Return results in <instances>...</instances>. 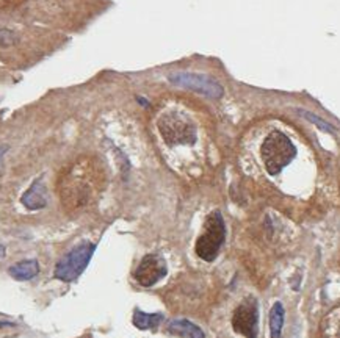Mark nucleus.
Listing matches in <instances>:
<instances>
[{
    "label": "nucleus",
    "mask_w": 340,
    "mask_h": 338,
    "mask_svg": "<svg viewBox=\"0 0 340 338\" xmlns=\"http://www.w3.org/2000/svg\"><path fill=\"white\" fill-rule=\"evenodd\" d=\"M21 202L28 210H39L47 205V196H45V187L41 179H36L21 197Z\"/></svg>",
    "instance_id": "obj_8"
},
{
    "label": "nucleus",
    "mask_w": 340,
    "mask_h": 338,
    "mask_svg": "<svg viewBox=\"0 0 340 338\" xmlns=\"http://www.w3.org/2000/svg\"><path fill=\"white\" fill-rule=\"evenodd\" d=\"M260 153L268 174L276 176L297 157V147L293 146L287 135L279 130H274L265 138Z\"/></svg>",
    "instance_id": "obj_2"
},
{
    "label": "nucleus",
    "mask_w": 340,
    "mask_h": 338,
    "mask_svg": "<svg viewBox=\"0 0 340 338\" xmlns=\"http://www.w3.org/2000/svg\"><path fill=\"white\" fill-rule=\"evenodd\" d=\"M159 132L163 141L169 146H183L196 143V126L190 116L182 111L171 110L163 113L157 121Z\"/></svg>",
    "instance_id": "obj_1"
},
{
    "label": "nucleus",
    "mask_w": 340,
    "mask_h": 338,
    "mask_svg": "<svg viewBox=\"0 0 340 338\" xmlns=\"http://www.w3.org/2000/svg\"><path fill=\"white\" fill-rule=\"evenodd\" d=\"M232 327L245 338H257L259 335V307L253 296L245 298L232 315Z\"/></svg>",
    "instance_id": "obj_6"
},
{
    "label": "nucleus",
    "mask_w": 340,
    "mask_h": 338,
    "mask_svg": "<svg viewBox=\"0 0 340 338\" xmlns=\"http://www.w3.org/2000/svg\"><path fill=\"white\" fill-rule=\"evenodd\" d=\"M4 255H5V248H4L2 244H0V257H4Z\"/></svg>",
    "instance_id": "obj_16"
},
{
    "label": "nucleus",
    "mask_w": 340,
    "mask_h": 338,
    "mask_svg": "<svg viewBox=\"0 0 340 338\" xmlns=\"http://www.w3.org/2000/svg\"><path fill=\"white\" fill-rule=\"evenodd\" d=\"M39 272V263L38 260L32 258V260H22V262L13 265L8 268V274L14 280L19 282H25V280H32L33 277H36Z\"/></svg>",
    "instance_id": "obj_10"
},
{
    "label": "nucleus",
    "mask_w": 340,
    "mask_h": 338,
    "mask_svg": "<svg viewBox=\"0 0 340 338\" xmlns=\"http://www.w3.org/2000/svg\"><path fill=\"white\" fill-rule=\"evenodd\" d=\"M168 332L182 338H207L203 329L188 319H171L166 326Z\"/></svg>",
    "instance_id": "obj_9"
},
{
    "label": "nucleus",
    "mask_w": 340,
    "mask_h": 338,
    "mask_svg": "<svg viewBox=\"0 0 340 338\" xmlns=\"http://www.w3.org/2000/svg\"><path fill=\"white\" fill-rule=\"evenodd\" d=\"M163 315L162 313H146L141 310H135L132 316V322L136 329L140 330H149V329H157L163 322Z\"/></svg>",
    "instance_id": "obj_11"
},
{
    "label": "nucleus",
    "mask_w": 340,
    "mask_h": 338,
    "mask_svg": "<svg viewBox=\"0 0 340 338\" xmlns=\"http://www.w3.org/2000/svg\"><path fill=\"white\" fill-rule=\"evenodd\" d=\"M303 116L306 118V119H309L311 122H314L315 126H318L321 130H324V132H329V133H334V127L331 126V124H328V122H324L323 119H320L318 116H314L312 113H307V111H303Z\"/></svg>",
    "instance_id": "obj_13"
},
{
    "label": "nucleus",
    "mask_w": 340,
    "mask_h": 338,
    "mask_svg": "<svg viewBox=\"0 0 340 338\" xmlns=\"http://www.w3.org/2000/svg\"><path fill=\"white\" fill-rule=\"evenodd\" d=\"M94 251L96 244L89 241H83L79 246H75L63 258L58 260L54 271V277L63 282H74L75 279H79L82 272L86 269Z\"/></svg>",
    "instance_id": "obj_4"
},
{
    "label": "nucleus",
    "mask_w": 340,
    "mask_h": 338,
    "mask_svg": "<svg viewBox=\"0 0 340 338\" xmlns=\"http://www.w3.org/2000/svg\"><path fill=\"white\" fill-rule=\"evenodd\" d=\"M2 327H14V322L10 321H0V329Z\"/></svg>",
    "instance_id": "obj_15"
},
{
    "label": "nucleus",
    "mask_w": 340,
    "mask_h": 338,
    "mask_svg": "<svg viewBox=\"0 0 340 338\" xmlns=\"http://www.w3.org/2000/svg\"><path fill=\"white\" fill-rule=\"evenodd\" d=\"M284 316L285 310L281 302H274L270 310V333L271 338H281L282 327H284Z\"/></svg>",
    "instance_id": "obj_12"
},
{
    "label": "nucleus",
    "mask_w": 340,
    "mask_h": 338,
    "mask_svg": "<svg viewBox=\"0 0 340 338\" xmlns=\"http://www.w3.org/2000/svg\"><path fill=\"white\" fill-rule=\"evenodd\" d=\"M168 272L165 258L160 254H148L141 258L135 271L136 282L143 287H152L162 280Z\"/></svg>",
    "instance_id": "obj_7"
},
{
    "label": "nucleus",
    "mask_w": 340,
    "mask_h": 338,
    "mask_svg": "<svg viewBox=\"0 0 340 338\" xmlns=\"http://www.w3.org/2000/svg\"><path fill=\"white\" fill-rule=\"evenodd\" d=\"M226 240V226L220 211H212L206 218L203 234L196 241V254L206 262H213Z\"/></svg>",
    "instance_id": "obj_3"
},
{
    "label": "nucleus",
    "mask_w": 340,
    "mask_h": 338,
    "mask_svg": "<svg viewBox=\"0 0 340 338\" xmlns=\"http://www.w3.org/2000/svg\"><path fill=\"white\" fill-rule=\"evenodd\" d=\"M168 80L176 86L198 91V93L204 94L210 99H220L223 96L221 85L209 75L190 74V72H176V74H169Z\"/></svg>",
    "instance_id": "obj_5"
},
{
    "label": "nucleus",
    "mask_w": 340,
    "mask_h": 338,
    "mask_svg": "<svg viewBox=\"0 0 340 338\" xmlns=\"http://www.w3.org/2000/svg\"><path fill=\"white\" fill-rule=\"evenodd\" d=\"M7 150H8V146H0V173H2V158Z\"/></svg>",
    "instance_id": "obj_14"
}]
</instances>
